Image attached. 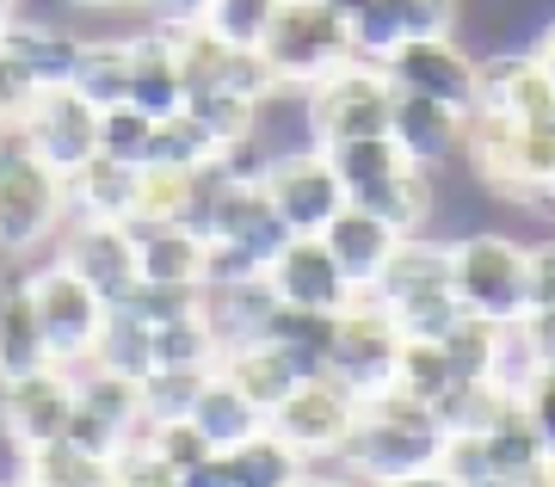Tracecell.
I'll use <instances>...</instances> for the list:
<instances>
[{
  "instance_id": "1",
  "label": "cell",
  "mask_w": 555,
  "mask_h": 487,
  "mask_svg": "<svg viewBox=\"0 0 555 487\" xmlns=\"http://www.w3.org/2000/svg\"><path fill=\"white\" fill-rule=\"evenodd\" d=\"M438 457H444V426H438V413L389 383V389L364 395L358 426H352V438L339 445L334 463L346 469V475H358L364 487H377V482H396V475H414V469H433Z\"/></svg>"
},
{
  "instance_id": "2",
  "label": "cell",
  "mask_w": 555,
  "mask_h": 487,
  "mask_svg": "<svg viewBox=\"0 0 555 487\" xmlns=\"http://www.w3.org/2000/svg\"><path fill=\"white\" fill-rule=\"evenodd\" d=\"M68 229V179L20 137L0 130V259H31L56 254Z\"/></svg>"
},
{
  "instance_id": "3",
  "label": "cell",
  "mask_w": 555,
  "mask_h": 487,
  "mask_svg": "<svg viewBox=\"0 0 555 487\" xmlns=\"http://www.w3.org/2000/svg\"><path fill=\"white\" fill-rule=\"evenodd\" d=\"M451 278L456 303L481 321L518 328L531 315V266H525V234L481 222L469 234H451Z\"/></svg>"
},
{
  "instance_id": "4",
  "label": "cell",
  "mask_w": 555,
  "mask_h": 487,
  "mask_svg": "<svg viewBox=\"0 0 555 487\" xmlns=\"http://www.w3.org/2000/svg\"><path fill=\"white\" fill-rule=\"evenodd\" d=\"M259 56L272 62L278 87H302L309 93L315 80H327L334 68H346L358 56V43H352V25L339 20L327 0H278Z\"/></svg>"
},
{
  "instance_id": "5",
  "label": "cell",
  "mask_w": 555,
  "mask_h": 487,
  "mask_svg": "<svg viewBox=\"0 0 555 487\" xmlns=\"http://www.w3.org/2000/svg\"><path fill=\"white\" fill-rule=\"evenodd\" d=\"M463 167L494 197L543 185V179H555V124H513V117L476 105L463 117Z\"/></svg>"
},
{
  "instance_id": "6",
  "label": "cell",
  "mask_w": 555,
  "mask_h": 487,
  "mask_svg": "<svg viewBox=\"0 0 555 487\" xmlns=\"http://www.w3.org/2000/svg\"><path fill=\"white\" fill-rule=\"evenodd\" d=\"M31 296H38V321H43L50 364H62V371L87 364L93 346H100V328H105V309H112V303H105V296L56 254L31 259Z\"/></svg>"
},
{
  "instance_id": "7",
  "label": "cell",
  "mask_w": 555,
  "mask_h": 487,
  "mask_svg": "<svg viewBox=\"0 0 555 487\" xmlns=\"http://www.w3.org/2000/svg\"><path fill=\"white\" fill-rule=\"evenodd\" d=\"M358 408H364V401H358L334 371H315V376H297V389L266 413V432H278L302 463H334L339 445H346L352 426H358Z\"/></svg>"
},
{
  "instance_id": "8",
  "label": "cell",
  "mask_w": 555,
  "mask_h": 487,
  "mask_svg": "<svg viewBox=\"0 0 555 487\" xmlns=\"http://www.w3.org/2000/svg\"><path fill=\"white\" fill-rule=\"evenodd\" d=\"M389 99H396V80L383 75V62L352 56L346 68H334L327 80L309 87V130H315L321 149L352 137H383L389 130Z\"/></svg>"
},
{
  "instance_id": "9",
  "label": "cell",
  "mask_w": 555,
  "mask_h": 487,
  "mask_svg": "<svg viewBox=\"0 0 555 487\" xmlns=\"http://www.w3.org/2000/svg\"><path fill=\"white\" fill-rule=\"evenodd\" d=\"M259 192H266L272 216L291 234H321L346 204H352L346 179L334 174L327 149H315V142H309V149H291V155H272V167H266V179H259Z\"/></svg>"
},
{
  "instance_id": "10",
  "label": "cell",
  "mask_w": 555,
  "mask_h": 487,
  "mask_svg": "<svg viewBox=\"0 0 555 487\" xmlns=\"http://www.w3.org/2000/svg\"><path fill=\"white\" fill-rule=\"evenodd\" d=\"M383 75L396 80L401 93H426L451 112H476L481 99V56L463 43V31H444V38H408L383 56Z\"/></svg>"
},
{
  "instance_id": "11",
  "label": "cell",
  "mask_w": 555,
  "mask_h": 487,
  "mask_svg": "<svg viewBox=\"0 0 555 487\" xmlns=\"http://www.w3.org/2000/svg\"><path fill=\"white\" fill-rule=\"evenodd\" d=\"M396 358H401L396 315L383 309L377 296H352L334 315V358H327V371L364 401V395H377L396 383Z\"/></svg>"
},
{
  "instance_id": "12",
  "label": "cell",
  "mask_w": 555,
  "mask_h": 487,
  "mask_svg": "<svg viewBox=\"0 0 555 487\" xmlns=\"http://www.w3.org/2000/svg\"><path fill=\"white\" fill-rule=\"evenodd\" d=\"M68 445L93 457H118L142 438V389L137 376H118L105 364H75V413H68Z\"/></svg>"
},
{
  "instance_id": "13",
  "label": "cell",
  "mask_w": 555,
  "mask_h": 487,
  "mask_svg": "<svg viewBox=\"0 0 555 487\" xmlns=\"http://www.w3.org/2000/svg\"><path fill=\"white\" fill-rule=\"evenodd\" d=\"M75 413V371L62 364H38L25 376H0V445L20 463L25 450L56 445Z\"/></svg>"
},
{
  "instance_id": "14",
  "label": "cell",
  "mask_w": 555,
  "mask_h": 487,
  "mask_svg": "<svg viewBox=\"0 0 555 487\" xmlns=\"http://www.w3.org/2000/svg\"><path fill=\"white\" fill-rule=\"evenodd\" d=\"M266 291L278 303H291V309H315V315H339L352 296H364L339 272L334 247L321 234H284V247L266 259Z\"/></svg>"
},
{
  "instance_id": "15",
  "label": "cell",
  "mask_w": 555,
  "mask_h": 487,
  "mask_svg": "<svg viewBox=\"0 0 555 487\" xmlns=\"http://www.w3.org/2000/svg\"><path fill=\"white\" fill-rule=\"evenodd\" d=\"M20 137L68 179L80 161L100 155V105H87L75 87H43L38 105H31V117L20 124Z\"/></svg>"
},
{
  "instance_id": "16",
  "label": "cell",
  "mask_w": 555,
  "mask_h": 487,
  "mask_svg": "<svg viewBox=\"0 0 555 487\" xmlns=\"http://www.w3.org/2000/svg\"><path fill=\"white\" fill-rule=\"evenodd\" d=\"M80 38H87V31H80L75 20L38 13V7H7V20H0V50L20 62L38 87H68Z\"/></svg>"
},
{
  "instance_id": "17",
  "label": "cell",
  "mask_w": 555,
  "mask_h": 487,
  "mask_svg": "<svg viewBox=\"0 0 555 487\" xmlns=\"http://www.w3.org/2000/svg\"><path fill=\"white\" fill-rule=\"evenodd\" d=\"M56 259H68L105 303H124V296L142 284L137 266V234L124 222H68L56 241Z\"/></svg>"
},
{
  "instance_id": "18",
  "label": "cell",
  "mask_w": 555,
  "mask_h": 487,
  "mask_svg": "<svg viewBox=\"0 0 555 487\" xmlns=\"http://www.w3.org/2000/svg\"><path fill=\"white\" fill-rule=\"evenodd\" d=\"M149 197V167L118 155H93L68 174V222H137Z\"/></svg>"
},
{
  "instance_id": "19",
  "label": "cell",
  "mask_w": 555,
  "mask_h": 487,
  "mask_svg": "<svg viewBox=\"0 0 555 487\" xmlns=\"http://www.w3.org/2000/svg\"><path fill=\"white\" fill-rule=\"evenodd\" d=\"M488 112L513 117V124H555V80L543 62L518 43V50H488L481 56V99Z\"/></svg>"
},
{
  "instance_id": "20",
  "label": "cell",
  "mask_w": 555,
  "mask_h": 487,
  "mask_svg": "<svg viewBox=\"0 0 555 487\" xmlns=\"http://www.w3.org/2000/svg\"><path fill=\"white\" fill-rule=\"evenodd\" d=\"M389 137H396V149L414 167H426V174H444V167H456L463 161V112H451V105H438V99L426 93H401L389 99Z\"/></svg>"
},
{
  "instance_id": "21",
  "label": "cell",
  "mask_w": 555,
  "mask_h": 487,
  "mask_svg": "<svg viewBox=\"0 0 555 487\" xmlns=\"http://www.w3.org/2000/svg\"><path fill=\"white\" fill-rule=\"evenodd\" d=\"M438 291H456L451 278V234H401V247L389 254V266L377 272V284L364 296H377L389 315H401L408 303H426Z\"/></svg>"
},
{
  "instance_id": "22",
  "label": "cell",
  "mask_w": 555,
  "mask_h": 487,
  "mask_svg": "<svg viewBox=\"0 0 555 487\" xmlns=\"http://www.w3.org/2000/svg\"><path fill=\"white\" fill-rule=\"evenodd\" d=\"M463 31V0H371V13L352 25L358 56L383 62L396 43L408 38H444Z\"/></svg>"
},
{
  "instance_id": "23",
  "label": "cell",
  "mask_w": 555,
  "mask_h": 487,
  "mask_svg": "<svg viewBox=\"0 0 555 487\" xmlns=\"http://www.w3.org/2000/svg\"><path fill=\"white\" fill-rule=\"evenodd\" d=\"M130 105L149 112V117L185 112V75H179L173 31L155 25V20L130 25Z\"/></svg>"
},
{
  "instance_id": "24",
  "label": "cell",
  "mask_w": 555,
  "mask_h": 487,
  "mask_svg": "<svg viewBox=\"0 0 555 487\" xmlns=\"http://www.w3.org/2000/svg\"><path fill=\"white\" fill-rule=\"evenodd\" d=\"M50 364L38 321V296H31V266L0 259V376H25Z\"/></svg>"
},
{
  "instance_id": "25",
  "label": "cell",
  "mask_w": 555,
  "mask_h": 487,
  "mask_svg": "<svg viewBox=\"0 0 555 487\" xmlns=\"http://www.w3.org/2000/svg\"><path fill=\"white\" fill-rule=\"evenodd\" d=\"M137 234V266L142 284H173V291H198L204 284V234L185 229L179 216H142L130 222Z\"/></svg>"
},
{
  "instance_id": "26",
  "label": "cell",
  "mask_w": 555,
  "mask_h": 487,
  "mask_svg": "<svg viewBox=\"0 0 555 487\" xmlns=\"http://www.w3.org/2000/svg\"><path fill=\"white\" fill-rule=\"evenodd\" d=\"M321 241L334 247L339 272L352 278V291H371V284H377V272L389 266V254L401 247V234L389 229L383 216H371L364 204H346V210L321 229Z\"/></svg>"
},
{
  "instance_id": "27",
  "label": "cell",
  "mask_w": 555,
  "mask_h": 487,
  "mask_svg": "<svg viewBox=\"0 0 555 487\" xmlns=\"http://www.w3.org/2000/svg\"><path fill=\"white\" fill-rule=\"evenodd\" d=\"M68 87H75L87 105H100V112L130 105V25H100V31H87Z\"/></svg>"
},
{
  "instance_id": "28",
  "label": "cell",
  "mask_w": 555,
  "mask_h": 487,
  "mask_svg": "<svg viewBox=\"0 0 555 487\" xmlns=\"http://www.w3.org/2000/svg\"><path fill=\"white\" fill-rule=\"evenodd\" d=\"M272 309H278V296L266 291V272L241 278V284H198V315L210 321V333H217L222 351L259 339L266 321H272Z\"/></svg>"
},
{
  "instance_id": "29",
  "label": "cell",
  "mask_w": 555,
  "mask_h": 487,
  "mask_svg": "<svg viewBox=\"0 0 555 487\" xmlns=\"http://www.w3.org/2000/svg\"><path fill=\"white\" fill-rule=\"evenodd\" d=\"M217 371L229 376V383H235V389L247 395L259 413H272L284 395L297 389V376H302V371H297V358H291L284 346H272V339H247V346H229V351L217 358Z\"/></svg>"
},
{
  "instance_id": "30",
  "label": "cell",
  "mask_w": 555,
  "mask_h": 487,
  "mask_svg": "<svg viewBox=\"0 0 555 487\" xmlns=\"http://www.w3.org/2000/svg\"><path fill=\"white\" fill-rule=\"evenodd\" d=\"M352 204H364L371 216H383L396 234H426L438 222V174H426V167H401V174H389L383 185L358 192Z\"/></svg>"
},
{
  "instance_id": "31",
  "label": "cell",
  "mask_w": 555,
  "mask_h": 487,
  "mask_svg": "<svg viewBox=\"0 0 555 487\" xmlns=\"http://www.w3.org/2000/svg\"><path fill=\"white\" fill-rule=\"evenodd\" d=\"M192 426L210 438V450H235V445H247V438L266 432V413H259L222 371H210L204 389H198V401H192Z\"/></svg>"
},
{
  "instance_id": "32",
  "label": "cell",
  "mask_w": 555,
  "mask_h": 487,
  "mask_svg": "<svg viewBox=\"0 0 555 487\" xmlns=\"http://www.w3.org/2000/svg\"><path fill=\"white\" fill-rule=\"evenodd\" d=\"M13 469H20L25 487H112V457H93V450L68 445V438L25 450Z\"/></svg>"
},
{
  "instance_id": "33",
  "label": "cell",
  "mask_w": 555,
  "mask_h": 487,
  "mask_svg": "<svg viewBox=\"0 0 555 487\" xmlns=\"http://www.w3.org/2000/svg\"><path fill=\"white\" fill-rule=\"evenodd\" d=\"M217 161V142L204 137L198 124L185 112H173V117H155V130H149V149H142V167L149 174H173V179H192V174H204Z\"/></svg>"
},
{
  "instance_id": "34",
  "label": "cell",
  "mask_w": 555,
  "mask_h": 487,
  "mask_svg": "<svg viewBox=\"0 0 555 487\" xmlns=\"http://www.w3.org/2000/svg\"><path fill=\"white\" fill-rule=\"evenodd\" d=\"M476 438H481V463H488V475H513V469H543L550 463V445L537 438L525 401H513L500 420H488Z\"/></svg>"
},
{
  "instance_id": "35",
  "label": "cell",
  "mask_w": 555,
  "mask_h": 487,
  "mask_svg": "<svg viewBox=\"0 0 555 487\" xmlns=\"http://www.w3.org/2000/svg\"><path fill=\"white\" fill-rule=\"evenodd\" d=\"M259 339L284 346L291 358H297L302 376H315V371H327V358H334V315H315V309H291V303H278Z\"/></svg>"
},
{
  "instance_id": "36",
  "label": "cell",
  "mask_w": 555,
  "mask_h": 487,
  "mask_svg": "<svg viewBox=\"0 0 555 487\" xmlns=\"http://www.w3.org/2000/svg\"><path fill=\"white\" fill-rule=\"evenodd\" d=\"M87 364H105V371L137 376V383H142V376L155 371V328L137 321L124 303H112V309H105V328H100V346H93Z\"/></svg>"
},
{
  "instance_id": "37",
  "label": "cell",
  "mask_w": 555,
  "mask_h": 487,
  "mask_svg": "<svg viewBox=\"0 0 555 487\" xmlns=\"http://www.w3.org/2000/svg\"><path fill=\"white\" fill-rule=\"evenodd\" d=\"M327 161H334V174L346 179V192H371V185H383L389 174H401V167H414V161L396 149V137L383 130V137H352V142H334L327 149Z\"/></svg>"
},
{
  "instance_id": "38",
  "label": "cell",
  "mask_w": 555,
  "mask_h": 487,
  "mask_svg": "<svg viewBox=\"0 0 555 487\" xmlns=\"http://www.w3.org/2000/svg\"><path fill=\"white\" fill-rule=\"evenodd\" d=\"M222 457H229V469H235L241 487H297V475L309 469L297 450L278 438V432H259V438H247V445H235V450H222Z\"/></svg>"
},
{
  "instance_id": "39",
  "label": "cell",
  "mask_w": 555,
  "mask_h": 487,
  "mask_svg": "<svg viewBox=\"0 0 555 487\" xmlns=\"http://www.w3.org/2000/svg\"><path fill=\"white\" fill-rule=\"evenodd\" d=\"M185 117L198 124L204 137L222 149H235V142H247L259 130V99H241V93H192L185 99Z\"/></svg>"
},
{
  "instance_id": "40",
  "label": "cell",
  "mask_w": 555,
  "mask_h": 487,
  "mask_svg": "<svg viewBox=\"0 0 555 487\" xmlns=\"http://www.w3.org/2000/svg\"><path fill=\"white\" fill-rule=\"evenodd\" d=\"M210 371H217V364H210ZM210 371H198V364H155V371L137 383L142 389V426H155V420H185Z\"/></svg>"
},
{
  "instance_id": "41",
  "label": "cell",
  "mask_w": 555,
  "mask_h": 487,
  "mask_svg": "<svg viewBox=\"0 0 555 487\" xmlns=\"http://www.w3.org/2000/svg\"><path fill=\"white\" fill-rule=\"evenodd\" d=\"M500 339H506V328L500 321H481V315L463 309V321H456L438 346H444V358H451V376L456 383H476V376H488V364H494Z\"/></svg>"
},
{
  "instance_id": "42",
  "label": "cell",
  "mask_w": 555,
  "mask_h": 487,
  "mask_svg": "<svg viewBox=\"0 0 555 487\" xmlns=\"http://www.w3.org/2000/svg\"><path fill=\"white\" fill-rule=\"evenodd\" d=\"M217 358H222V346H217V333H210V321H204L198 309L173 315V321L155 328V364H198V371H210Z\"/></svg>"
},
{
  "instance_id": "43",
  "label": "cell",
  "mask_w": 555,
  "mask_h": 487,
  "mask_svg": "<svg viewBox=\"0 0 555 487\" xmlns=\"http://www.w3.org/2000/svg\"><path fill=\"white\" fill-rule=\"evenodd\" d=\"M451 383H456V376H451L444 346H433V339H401V358H396V389L401 395H414V401L433 408Z\"/></svg>"
},
{
  "instance_id": "44",
  "label": "cell",
  "mask_w": 555,
  "mask_h": 487,
  "mask_svg": "<svg viewBox=\"0 0 555 487\" xmlns=\"http://www.w3.org/2000/svg\"><path fill=\"white\" fill-rule=\"evenodd\" d=\"M272 13H278V0H210V7H204V25H210L217 38L241 43V50H259Z\"/></svg>"
},
{
  "instance_id": "45",
  "label": "cell",
  "mask_w": 555,
  "mask_h": 487,
  "mask_svg": "<svg viewBox=\"0 0 555 487\" xmlns=\"http://www.w3.org/2000/svg\"><path fill=\"white\" fill-rule=\"evenodd\" d=\"M142 445L155 450L167 469H192V463L210 457V438L192 426V413H185V420H155V426H142Z\"/></svg>"
},
{
  "instance_id": "46",
  "label": "cell",
  "mask_w": 555,
  "mask_h": 487,
  "mask_svg": "<svg viewBox=\"0 0 555 487\" xmlns=\"http://www.w3.org/2000/svg\"><path fill=\"white\" fill-rule=\"evenodd\" d=\"M149 130H155V117H149V112H137V105H112V112H100V155L142 161Z\"/></svg>"
},
{
  "instance_id": "47",
  "label": "cell",
  "mask_w": 555,
  "mask_h": 487,
  "mask_svg": "<svg viewBox=\"0 0 555 487\" xmlns=\"http://www.w3.org/2000/svg\"><path fill=\"white\" fill-rule=\"evenodd\" d=\"M112 487H179V469H167L155 450L137 438V445H124L118 457H112Z\"/></svg>"
},
{
  "instance_id": "48",
  "label": "cell",
  "mask_w": 555,
  "mask_h": 487,
  "mask_svg": "<svg viewBox=\"0 0 555 487\" xmlns=\"http://www.w3.org/2000/svg\"><path fill=\"white\" fill-rule=\"evenodd\" d=\"M38 93H43L38 80L0 50V130H20L25 117H31V105H38Z\"/></svg>"
},
{
  "instance_id": "49",
  "label": "cell",
  "mask_w": 555,
  "mask_h": 487,
  "mask_svg": "<svg viewBox=\"0 0 555 487\" xmlns=\"http://www.w3.org/2000/svg\"><path fill=\"white\" fill-rule=\"evenodd\" d=\"M537 376V351L518 339V328H506V339H500V351H494V364H488V383L494 389H506V395H525V383Z\"/></svg>"
},
{
  "instance_id": "50",
  "label": "cell",
  "mask_w": 555,
  "mask_h": 487,
  "mask_svg": "<svg viewBox=\"0 0 555 487\" xmlns=\"http://www.w3.org/2000/svg\"><path fill=\"white\" fill-rule=\"evenodd\" d=\"M525 413H531V426H537V438L550 445V457H555V364H537V376L525 383Z\"/></svg>"
},
{
  "instance_id": "51",
  "label": "cell",
  "mask_w": 555,
  "mask_h": 487,
  "mask_svg": "<svg viewBox=\"0 0 555 487\" xmlns=\"http://www.w3.org/2000/svg\"><path fill=\"white\" fill-rule=\"evenodd\" d=\"M525 266H531V309H555V229L525 241Z\"/></svg>"
},
{
  "instance_id": "52",
  "label": "cell",
  "mask_w": 555,
  "mask_h": 487,
  "mask_svg": "<svg viewBox=\"0 0 555 487\" xmlns=\"http://www.w3.org/2000/svg\"><path fill=\"white\" fill-rule=\"evenodd\" d=\"M518 339L537 351V364H555V309H531L518 321Z\"/></svg>"
},
{
  "instance_id": "53",
  "label": "cell",
  "mask_w": 555,
  "mask_h": 487,
  "mask_svg": "<svg viewBox=\"0 0 555 487\" xmlns=\"http://www.w3.org/2000/svg\"><path fill=\"white\" fill-rule=\"evenodd\" d=\"M179 487H241V482H235V469H229V457H222V450H210L204 463L179 469Z\"/></svg>"
},
{
  "instance_id": "54",
  "label": "cell",
  "mask_w": 555,
  "mask_h": 487,
  "mask_svg": "<svg viewBox=\"0 0 555 487\" xmlns=\"http://www.w3.org/2000/svg\"><path fill=\"white\" fill-rule=\"evenodd\" d=\"M62 7H68V13H75V25L80 20H124V13H130V20H149V13H142V0H62Z\"/></svg>"
},
{
  "instance_id": "55",
  "label": "cell",
  "mask_w": 555,
  "mask_h": 487,
  "mask_svg": "<svg viewBox=\"0 0 555 487\" xmlns=\"http://www.w3.org/2000/svg\"><path fill=\"white\" fill-rule=\"evenodd\" d=\"M204 7L210 0H142V13L160 25H185V20H204Z\"/></svg>"
},
{
  "instance_id": "56",
  "label": "cell",
  "mask_w": 555,
  "mask_h": 487,
  "mask_svg": "<svg viewBox=\"0 0 555 487\" xmlns=\"http://www.w3.org/2000/svg\"><path fill=\"white\" fill-rule=\"evenodd\" d=\"M469 487H555V469L543 463V469H513V475H481Z\"/></svg>"
},
{
  "instance_id": "57",
  "label": "cell",
  "mask_w": 555,
  "mask_h": 487,
  "mask_svg": "<svg viewBox=\"0 0 555 487\" xmlns=\"http://www.w3.org/2000/svg\"><path fill=\"white\" fill-rule=\"evenodd\" d=\"M297 487H364V482H358V475H346L339 463H309L297 475Z\"/></svg>"
},
{
  "instance_id": "58",
  "label": "cell",
  "mask_w": 555,
  "mask_h": 487,
  "mask_svg": "<svg viewBox=\"0 0 555 487\" xmlns=\"http://www.w3.org/2000/svg\"><path fill=\"white\" fill-rule=\"evenodd\" d=\"M377 487H463V482L444 463H433V469H414V475H396V482H377Z\"/></svg>"
},
{
  "instance_id": "59",
  "label": "cell",
  "mask_w": 555,
  "mask_h": 487,
  "mask_svg": "<svg viewBox=\"0 0 555 487\" xmlns=\"http://www.w3.org/2000/svg\"><path fill=\"white\" fill-rule=\"evenodd\" d=\"M327 7H334V13H339L346 25H358L364 13H371V0H327Z\"/></svg>"
},
{
  "instance_id": "60",
  "label": "cell",
  "mask_w": 555,
  "mask_h": 487,
  "mask_svg": "<svg viewBox=\"0 0 555 487\" xmlns=\"http://www.w3.org/2000/svg\"><path fill=\"white\" fill-rule=\"evenodd\" d=\"M0 487H25V482H20V469H13V475H0Z\"/></svg>"
},
{
  "instance_id": "61",
  "label": "cell",
  "mask_w": 555,
  "mask_h": 487,
  "mask_svg": "<svg viewBox=\"0 0 555 487\" xmlns=\"http://www.w3.org/2000/svg\"><path fill=\"white\" fill-rule=\"evenodd\" d=\"M7 7H20V0H7Z\"/></svg>"
},
{
  "instance_id": "62",
  "label": "cell",
  "mask_w": 555,
  "mask_h": 487,
  "mask_svg": "<svg viewBox=\"0 0 555 487\" xmlns=\"http://www.w3.org/2000/svg\"><path fill=\"white\" fill-rule=\"evenodd\" d=\"M550 469H555V457H550Z\"/></svg>"
}]
</instances>
